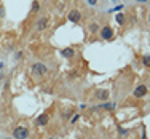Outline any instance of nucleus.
I'll list each match as a JSON object with an SVG mask.
<instances>
[{
	"mask_svg": "<svg viewBox=\"0 0 150 139\" xmlns=\"http://www.w3.org/2000/svg\"><path fill=\"white\" fill-rule=\"evenodd\" d=\"M46 72H48V69H46V66L43 62H35L32 66V74L37 77H43L46 75Z\"/></svg>",
	"mask_w": 150,
	"mask_h": 139,
	"instance_id": "1",
	"label": "nucleus"
},
{
	"mask_svg": "<svg viewBox=\"0 0 150 139\" xmlns=\"http://www.w3.org/2000/svg\"><path fill=\"white\" fill-rule=\"evenodd\" d=\"M27 136H29V130L26 126H18L13 131V139H27Z\"/></svg>",
	"mask_w": 150,
	"mask_h": 139,
	"instance_id": "2",
	"label": "nucleus"
},
{
	"mask_svg": "<svg viewBox=\"0 0 150 139\" xmlns=\"http://www.w3.org/2000/svg\"><path fill=\"white\" fill-rule=\"evenodd\" d=\"M147 93H149V88L145 86V85H139V86L134 90L132 96L134 98H144V96H147Z\"/></svg>",
	"mask_w": 150,
	"mask_h": 139,
	"instance_id": "3",
	"label": "nucleus"
},
{
	"mask_svg": "<svg viewBox=\"0 0 150 139\" xmlns=\"http://www.w3.org/2000/svg\"><path fill=\"white\" fill-rule=\"evenodd\" d=\"M112 37H114V30H112V27L105 26V27H102V29H101V39H104V40H110Z\"/></svg>",
	"mask_w": 150,
	"mask_h": 139,
	"instance_id": "4",
	"label": "nucleus"
},
{
	"mask_svg": "<svg viewBox=\"0 0 150 139\" xmlns=\"http://www.w3.org/2000/svg\"><path fill=\"white\" fill-rule=\"evenodd\" d=\"M67 19H69L70 22H80V19H81L80 11H78V10H72V11L67 15Z\"/></svg>",
	"mask_w": 150,
	"mask_h": 139,
	"instance_id": "5",
	"label": "nucleus"
},
{
	"mask_svg": "<svg viewBox=\"0 0 150 139\" xmlns=\"http://www.w3.org/2000/svg\"><path fill=\"white\" fill-rule=\"evenodd\" d=\"M46 26H48V18H46V16H42V18L37 21V29H39V30H45Z\"/></svg>",
	"mask_w": 150,
	"mask_h": 139,
	"instance_id": "6",
	"label": "nucleus"
},
{
	"mask_svg": "<svg viewBox=\"0 0 150 139\" xmlns=\"http://www.w3.org/2000/svg\"><path fill=\"white\" fill-rule=\"evenodd\" d=\"M96 98L99 101H107L109 99V90H97L96 91Z\"/></svg>",
	"mask_w": 150,
	"mask_h": 139,
	"instance_id": "7",
	"label": "nucleus"
},
{
	"mask_svg": "<svg viewBox=\"0 0 150 139\" xmlns=\"http://www.w3.org/2000/svg\"><path fill=\"white\" fill-rule=\"evenodd\" d=\"M48 123V115H45V114H42V115H39V118H37V125H46Z\"/></svg>",
	"mask_w": 150,
	"mask_h": 139,
	"instance_id": "8",
	"label": "nucleus"
},
{
	"mask_svg": "<svg viewBox=\"0 0 150 139\" xmlns=\"http://www.w3.org/2000/svg\"><path fill=\"white\" fill-rule=\"evenodd\" d=\"M61 55L66 56V58H74L75 51H74V48H64L62 51H61Z\"/></svg>",
	"mask_w": 150,
	"mask_h": 139,
	"instance_id": "9",
	"label": "nucleus"
},
{
	"mask_svg": "<svg viewBox=\"0 0 150 139\" xmlns=\"http://www.w3.org/2000/svg\"><path fill=\"white\" fill-rule=\"evenodd\" d=\"M99 107H101V109H105V110H114L117 106H115V102H105V101H104V104H101Z\"/></svg>",
	"mask_w": 150,
	"mask_h": 139,
	"instance_id": "10",
	"label": "nucleus"
},
{
	"mask_svg": "<svg viewBox=\"0 0 150 139\" xmlns=\"http://www.w3.org/2000/svg\"><path fill=\"white\" fill-rule=\"evenodd\" d=\"M115 19H117V22H118L120 26L125 24V15H123V13H118V15L115 16Z\"/></svg>",
	"mask_w": 150,
	"mask_h": 139,
	"instance_id": "11",
	"label": "nucleus"
},
{
	"mask_svg": "<svg viewBox=\"0 0 150 139\" xmlns=\"http://www.w3.org/2000/svg\"><path fill=\"white\" fill-rule=\"evenodd\" d=\"M142 64H144L145 67H150V55H145L142 58Z\"/></svg>",
	"mask_w": 150,
	"mask_h": 139,
	"instance_id": "12",
	"label": "nucleus"
},
{
	"mask_svg": "<svg viewBox=\"0 0 150 139\" xmlns=\"http://www.w3.org/2000/svg\"><path fill=\"white\" fill-rule=\"evenodd\" d=\"M70 115H74L72 110H64V112H62V118H64V120H69Z\"/></svg>",
	"mask_w": 150,
	"mask_h": 139,
	"instance_id": "13",
	"label": "nucleus"
},
{
	"mask_svg": "<svg viewBox=\"0 0 150 139\" xmlns=\"http://www.w3.org/2000/svg\"><path fill=\"white\" fill-rule=\"evenodd\" d=\"M39 10H40V5H39V2L35 0V2L32 3V11H30V13H37Z\"/></svg>",
	"mask_w": 150,
	"mask_h": 139,
	"instance_id": "14",
	"label": "nucleus"
},
{
	"mask_svg": "<svg viewBox=\"0 0 150 139\" xmlns=\"http://www.w3.org/2000/svg\"><path fill=\"white\" fill-rule=\"evenodd\" d=\"M97 29H99V27H97V24H96V22H93V24H90V30H91V32H96Z\"/></svg>",
	"mask_w": 150,
	"mask_h": 139,
	"instance_id": "15",
	"label": "nucleus"
},
{
	"mask_svg": "<svg viewBox=\"0 0 150 139\" xmlns=\"http://www.w3.org/2000/svg\"><path fill=\"white\" fill-rule=\"evenodd\" d=\"M118 131H120L121 136H126V134H128V130H125V128H121V126H118Z\"/></svg>",
	"mask_w": 150,
	"mask_h": 139,
	"instance_id": "16",
	"label": "nucleus"
},
{
	"mask_svg": "<svg viewBox=\"0 0 150 139\" xmlns=\"http://www.w3.org/2000/svg\"><path fill=\"white\" fill-rule=\"evenodd\" d=\"M142 139H147V130H145V126H142Z\"/></svg>",
	"mask_w": 150,
	"mask_h": 139,
	"instance_id": "17",
	"label": "nucleus"
},
{
	"mask_svg": "<svg viewBox=\"0 0 150 139\" xmlns=\"http://www.w3.org/2000/svg\"><path fill=\"white\" fill-rule=\"evenodd\" d=\"M88 3H90V5H97V2H99V0H86Z\"/></svg>",
	"mask_w": 150,
	"mask_h": 139,
	"instance_id": "18",
	"label": "nucleus"
},
{
	"mask_svg": "<svg viewBox=\"0 0 150 139\" xmlns=\"http://www.w3.org/2000/svg\"><path fill=\"white\" fill-rule=\"evenodd\" d=\"M3 15H5V8H3V6H0V18H2Z\"/></svg>",
	"mask_w": 150,
	"mask_h": 139,
	"instance_id": "19",
	"label": "nucleus"
},
{
	"mask_svg": "<svg viewBox=\"0 0 150 139\" xmlns=\"http://www.w3.org/2000/svg\"><path fill=\"white\" fill-rule=\"evenodd\" d=\"M77 120H78V115H77V114H74V117H72V123H75Z\"/></svg>",
	"mask_w": 150,
	"mask_h": 139,
	"instance_id": "20",
	"label": "nucleus"
},
{
	"mask_svg": "<svg viewBox=\"0 0 150 139\" xmlns=\"http://www.w3.org/2000/svg\"><path fill=\"white\" fill-rule=\"evenodd\" d=\"M136 2H139V3H145L147 0H136Z\"/></svg>",
	"mask_w": 150,
	"mask_h": 139,
	"instance_id": "21",
	"label": "nucleus"
},
{
	"mask_svg": "<svg viewBox=\"0 0 150 139\" xmlns=\"http://www.w3.org/2000/svg\"><path fill=\"white\" fill-rule=\"evenodd\" d=\"M149 22H150V13H149Z\"/></svg>",
	"mask_w": 150,
	"mask_h": 139,
	"instance_id": "22",
	"label": "nucleus"
},
{
	"mask_svg": "<svg viewBox=\"0 0 150 139\" xmlns=\"http://www.w3.org/2000/svg\"><path fill=\"white\" fill-rule=\"evenodd\" d=\"M0 80H2V74H0Z\"/></svg>",
	"mask_w": 150,
	"mask_h": 139,
	"instance_id": "23",
	"label": "nucleus"
},
{
	"mask_svg": "<svg viewBox=\"0 0 150 139\" xmlns=\"http://www.w3.org/2000/svg\"><path fill=\"white\" fill-rule=\"evenodd\" d=\"M5 139H11V138H5Z\"/></svg>",
	"mask_w": 150,
	"mask_h": 139,
	"instance_id": "24",
	"label": "nucleus"
}]
</instances>
